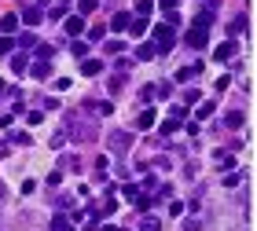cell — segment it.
<instances>
[{"label":"cell","mask_w":257,"mask_h":231,"mask_svg":"<svg viewBox=\"0 0 257 231\" xmlns=\"http://www.w3.org/2000/svg\"><path fill=\"white\" fill-rule=\"evenodd\" d=\"M213 161H217L220 169H228V165H231L235 158H231V151H228V147H220V151H213Z\"/></svg>","instance_id":"obj_12"},{"label":"cell","mask_w":257,"mask_h":231,"mask_svg":"<svg viewBox=\"0 0 257 231\" xmlns=\"http://www.w3.org/2000/svg\"><path fill=\"white\" fill-rule=\"evenodd\" d=\"M15 44H19V48H37V37H33V33L26 30V33H22V37H19Z\"/></svg>","instance_id":"obj_24"},{"label":"cell","mask_w":257,"mask_h":231,"mask_svg":"<svg viewBox=\"0 0 257 231\" xmlns=\"http://www.w3.org/2000/svg\"><path fill=\"white\" fill-rule=\"evenodd\" d=\"M184 213V202H169V216H180Z\"/></svg>","instance_id":"obj_38"},{"label":"cell","mask_w":257,"mask_h":231,"mask_svg":"<svg viewBox=\"0 0 257 231\" xmlns=\"http://www.w3.org/2000/svg\"><path fill=\"white\" fill-rule=\"evenodd\" d=\"M63 143H66V132H55V136H52V151H59Z\"/></svg>","instance_id":"obj_33"},{"label":"cell","mask_w":257,"mask_h":231,"mask_svg":"<svg viewBox=\"0 0 257 231\" xmlns=\"http://www.w3.org/2000/svg\"><path fill=\"white\" fill-rule=\"evenodd\" d=\"M173 44H177V26L173 22H162V26H155V52H169Z\"/></svg>","instance_id":"obj_2"},{"label":"cell","mask_w":257,"mask_h":231,"mask_svg":"<svg viewBox=\"0 0 257 231\" xmlns=\"http://www.w3.org/2000/svg\"><path fill=\"white\" fill-rule=\"evenodd\" d=\"M11 70H15V74H26V55H15V59H11Z\"/></svg>","instance_id":"obj_28"},{"label":"cell","mask_w":257,"mask_h":231,"mask_svg":"<svg viewBox=\"0 0 257 231\" xmlns=\"http://www.w3.org/2000/svg\"><path fill=\"white\" fill-rule=\"evenodd\" d=\"M155 55H158L155 44H140V48H136V59H140V63H144V59H155Z\"/></svg>","instance_id":"obj_17"},{"label":"cell","mask_w":257,"mask_h":231,"mask_svg":"<svg viewBox=\"0 0 257 231\" xmlns=\"http://www.w3.org/2000/svg\"><path fill=\"white\" fill-rule=\"evenodd\" d=\"M11 48H15V41H11V37H0V55H8Z\"/></svg>","instance_id":"obj_34"},{"label":"cell","mask_w":257,"mask_h":231,"mask_svg":"<svg viewBox=\"0 0 257 231\" xmlns=\"http://www.w3.org/2000/svg\"><path fill=\"white\" fill-rule=\"evenodd\" d=\"M136 125H140V129H151V125H155V110L144 107V110H140V118H136Z\"/></svg>","instance_id":"obj_15"},{"label":"cell","mask_w":257,"mask_h":231,"mask_svg":"<svg viewBox=\"0 0 257 231\" xmlns=\"http://www.w3.org/2000/svg\"><path fill=\"white\" fill-rule=\"evenodd\" d=\"M52 55H55V48H52V44H37V59H44V63H48Z\"/></svg>","instance_id":"obj_25"},{"label":"cell","mask_w":257,"mask_h":231,"mask_svg":"<svg viewBox=\"0 0 257 231\" xmlns=\"http://www.w3.org/2000/svg\"><path fill=\"white\" fill-rule=\"evenodd\" d=\"M140 231H162V220L158 216H144V220H140Z\"/></svg>","instance_id":"obj_18"},{"label":"cell","mask_w":257,"mask_h":231,"mask_svg":"<svg viewBox=\"0 0 257 231\" xmlns=\"http://www.w3.org/2000/svg\"><path fill=\"white\" fill-rule=\"evenodd\" d=\"M177 129H180V125H173V121L166 118V121H162V129H158V132H162V136H173V132H177Z\"/></svg>","instance_id":"obj_32"},{"label":"cell","mask_w":257,"mask_h":231,"mask_svg":"<svg viewBox=\"0 0 257 231\" xmlns=\"http://www.w3.org/2000/svg\"><path fill=\"white\" fill-rule=\"evenodd\" d=\"M99 8V0H77V15H92Z\"/></svg>","instance_id":"obj_20"},{"label":"cell","mask_w":257,"mask_h":231,"mask_svg":"<svg viewBox=\"0 0 257 231\" xmlns=\"http://www.w3.org/2000/svg\"><path fill=\"white\" fill-rule=\"evenodd\" d=\"M184 118H188V110H184V107H173V110H169V121H173V125H180Z\"/></svg>","instance_id":"obj_27"},{"label":"cell","mask_w":257,"mask_h":231,"mask_svg":"<svg viewBox=\"0 0 257 231\" xmlns=\"http://www.w3.org/2000/svg\"><path fill=\"white\" fill-rule=\"evenodd\" d=\"M0 30H4V37H11V33L19 30V15H4L0 19Z\"/></svg>","instance_id":"obj_10"},{"label":"cell","mask_w":257,"mask_h":231,"mask_svg":"<svg viewBox=\"0 0 257 231\" xmlns=\"http://www.w3.org/2000/svg\"><path fill=\"white\" fill-rule=\"evenodd\" d=\"M121 85H125V74H114V77H110V92H118Z\"/></svg>","instance_id":"obj_35"},{"label":"cell","mask_w":257,"mask_h":231,"mask_svg":"<svg viewBox=\"0 0 257 231\" xmlns=\"http://www.w3.org/2000/svg\"><path fill=\"white\" fill-rule=\"evenodd\" d=\"M213 55H217V59H220V63H228V59H231V55H235V41H231V37H228V41H224V44H220V48H217Z\"/></svg>","instance_id":"obj_9"},{"label":"cell","mask_w":257,"mask_h":231,"mask_svg":"<svg viewBox=\"0 0 257 231\" xmlns=\"http://www.w3.org/2000/svg\"><path fill=\"white\" fill-rule=\"evenodd\" d=\"M52 231H74V220H70V216H52Z\"/></svg>","instance_id":"obj_13"},{"label":"cell","mask_w":257,"mask_h":231,"mask_svg":"<svg viewBox=\"0 0 257 231\" xmlns=\"http://www.w3.org/2000/svg\"><path fill=\"white\" fill-rule=\"evenodd\" d=\"M213 107H217V103H213V99H206V103H198V110H195V121H206V118H209V114H213Z\"/></svg>","instance_id":"obj_14"},{"label":"cell","mask_w":257,"mask_h":231,"mask_svg":"<svg viewBox=\"0 0 257 231\" xmlns=\"http://www.w3.org/2000/svg\"><path fill=\"white\" fill-rule=\"evenodd\" d=\"M30 74H33V77H37V81H44V77H48V74H52V66H48V63H44V59H37V63H33V66H30Z\"/></svg>","instance_id":"obj_11"},{"label":"cell","mask_w":257,"mask_h":231,"mask_svg":"<svg viewBox=\"0 0 257 231\" xmlns=\"http://www.w3.org/2000/svg\"><path fill=\"white\" fill-rule=\"evenodd\" d=\"M66 136L77 140V143H88V140H96V125H92L85 114H70L66 118Z\"/></svg>","instance_id":"obj_1"},{"label":"cell","mask_w":257,"mask_h":231,"mask_svg":"<svg viewBox=\"0 0 257 231\" xmlns=\"http://www.w3.org/2000/svg\"><path fill=\"white\" fill-rule=\"evenodd\" d=\"M151 11H155V0H136V15L140 19H147Z\"/></svg>","instance_id":"obj_19"},{"label":"cell","mask_w":257,"mask_h":231,"mask_svg":"<svg viewBox=\"0 0 257 231\" xmlns=\"http://www.w3.org/2000/svg\"><path fill=\"white\" fill-rule=\"evenodd\" d=\"M103 52H107V55H118V52H125V44H121V41H107V44H103Z\"/></svg>","instance_id":"obj_26"},{"label":"cell","mask_w":257,"mask_h":231,"mask_svg":"<svg viewBox=\"0 0 257 231\" xmlns=\"http://www.w3.org/2000/svg\"><path fill=\"white\" fill-rule=\"evenodd\" d=\"M239 180H242L239 172H224V187H239Z\"/></svg>","instance_id":"obj_31"},{"label":"cell","mask_w":257,"mask_h":231,"mask_svg":"<svg viewBox=\"0 0 257 231\" xmlns=\"http://www.w3.org/2000/svg\"><path fill=\"white\" fill-rule=\"evenodd\" d=\"M66 33L70 37H81V33H85V15H70L66 19Z\"/></svg>","instance_id":"obj_6"},{"label":"cell","mask_w":257,"mask_h":231,"mask_svg":"<svg viewBox=\"0 0 257 231\" xmlns=\"http://www.w3.org/2000/svg\"><path fill=\"white\" fill-rule=\"evenodd\" d=\"M224 125H228V129H235V125H242V114H239V110H231L228 118H224Z\"/></svg>","instance_id":"obj_30"},{"label":"cell","mask_w":257,"mask_h":231,"mask_svg":"<svg viewBox=\"0 0 257 231\" xmlns=\"http://www.w3.org/2000/svg\"><path fill=\"white\" fill-rule=\"evenodd\" d=\"M4 92H8V85H4V81H0V96H4Z\"/></svg>","instance_id":"obj_39"},{"label":"cell","mask_w":257,"mask_h":231,"mask_svg":"<svg viewBox=\"0 0 257 231\" xmlns=\"http://www.w3.org/2000/svg\"><path fill=\"white\" fill-rule=\"evenodd\" d=\"M128 22H133V15H128V11H118V15L110 19V30L121 33V30H128Z\"/></svg>","instance_id":"obj_8"},{"label":"cell","mask_w":257,"mask_h":231,"mask_svg":"<svg viewBox=\"0 0 257 231\" xmlns=\"http://www.w3.org/2000/svg\"><path fill=\"white\" fill-rule=\"evenodd\" d=\"M107 147L114 154H125L128 147H133V132H125V129H114L110 136H107Z\"/></svg>","instance_id":"obj_3"},{"label":"cell","mask_w":257,"mask_h":231,"mask_svg":"<svg viewBox=\"0 0 257 231\" xmlns=\"http://www.w3.org/2000/svg\"><path fill=\"white\" fill-rule=\"evenodd\" d=\"M81 70H85V77H96L103 70V63L99 59H85V63H81Z\"/></svg>","instance_id":"obj_16"},{"label":"cell","mask_w":257,"mask_h":231,"mask_svg":"<svg viewBox=\"0 0 257 231\" xmlns=\"http://www.w3.org/2000/svg\"><path fill=\"white\" fill-rule=\"evenodd\" d=\"M85 52H88V44H81V41H74V55H77V59H85Z\"/></svg>","instance_id":"obj_37"},{"label":"cell","mask_w":257,"mask_h":231,"mask_svg":"<svg viewBox=\"0 0 257 231\" xmlns=\"http://www.w3.org/2000/svg\"><path fill=\"white\" fill-rule=\"evenodd\" d=\"M184 44H188V48H206V44H209V30L191 26V30H188V37H184Z\"/></svg>","instance_id":"obj_4"},{"label":"cell","mask_w":257,"mask_h":231,"mask_svg":"<svg viewBox=\"0 0 257 231\" xmlns=\"http://www.w3.org/2000/svg\"><path fill=\"white\" fill-rule=\"evenodd\" d=\"M198 74H202V66H198V63H191V66H180V70H177V81H180V85H188V81H195Z\"/></svg>","instance_id":"obj_5"},{"label":"cell","mask_w":257,"mask_h":231,"mask_svg":"<svg viewBox=\"0 0 257 231\" xmlns=\"http://www.w3.org/2000/svg\"><path fill=\"white\" fill-rule=\"evenodd\" d=\"M85 107H88L92 114H99V118H107V114L114 110V107H110V103H85Z\"/></svg>","instance_id":"obj_21"},{"label":"cell","mask_w":257,"mask_h":231,"mask_svg":"<svg viewBox=\"0 0 257 231\" xmlns=\"http://www.w3.org/2000/svg\"><path fill=\"white\" fill-rule=\"evenodd\" d=\"M184 103H202V92H198V88H188V92H184Z\"/></svg>","instance_id":"obj_29"},{"label":"cell","mask_w":257,"mask_h":231,"mask_svg":"<svg viewBox=\"0 0 257 231\" xmlns=\"http://www.w3.org/2000/svg\"><path fill=\"white\" fill-rule=\"evenodd\" d=\"M235 33H246V15H239V19L228 26V37H235Z\"/></svg>","instance_id":"obj_23"},{"label":"cell","mask_w":257,"mask_h":231,"mask_svg":"<svg viewBox=\"0 0 257 231\" xmlns=\"http://www.w3.org/2000/svg\"><path fill=\"white\" fill-rule=\"evenodd\" d=\"M41 19H44V8H41V4H33V8L22 11V22H26V26H37Z\"/></svg>","instance_id":"obj_7"},{"label":"cell","mask_w":257,"mask_h":231,"mask_svg":"<svg viewBox=\"0 0 257 231\" xmlns=\"http://www.w3.org/2000/svg\"><path fill=\"white\" fill-rule=\"evenodd\" d=\"M103 231H114V227H103Z\"/></svg>","instance_id":"obj_41"},{"label":"cell","mask_w":257,"mask_h":231,"mask_svg":"<svg viewBox=\"0 0 257 231\" xmlns=\"http://www.w3.org/2000/svg\"><path fill=\"white\" fill-rule=\"evenodd\" d=\"M128 30H133V37H144V30H147V19H133V22H128Z\"/></svg>","instance_id":"obj_22"},{"label":"cell","mask_w":257,"mask_h":231,"mask_svg":"<svg viewBox=\"0 0 257 231\" xmlns=\"http://www.w3.org/2000/svg\"><path fill=\"white\" fill-rule=\"evenodd\" d=\"M11 143H26V147H30V136H26V132H11Z\"/></svg>","instance_id":"obj_36"},{"label":"cell","mask_w":257,"mask_h":231,"mask_svg":"<svg viewBox=\"0 0 257 231\" xmlns=\"http://www.w3.org/2000/svg\"><path fill=\"white\" fill-rule=\"evenodd\" d=\"M0 202H4V183H0Z\"/></svg>","instance_id":"obj_40"}]
</instances>
